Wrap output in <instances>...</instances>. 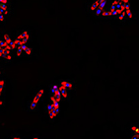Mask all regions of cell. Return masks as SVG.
Instances as JSON below:
<instances>
[{"mask_svg":"<svg viewBox=\"0 0 139 139\" xmlns=\"http://www.w3.org/2000/svg\"><path fill=\"white\" fill-rule=\"evenodd\" d=\"M59 104L60 101H58L57 99L51 95L50 97V102L47 105V113H48V116L50 119H54L57 116L58 113H59Z\"/></svg>","mask_w":139,"mask_h":139,"instance_id":"6da1fadb","label":"cell"},{"mask_svg":"<svg viewBox=\"0 0 139 139\" xmlns=\"http://www.w3.org/2000/svg\"><path fill=\"white\" fill-rule=\"evenodd\" d=\"M44 93H45V90H44V89H40V90H39V92L36 94V96L34 97L33 101L31 102L30 107H29V109H30L31 111L35 110L36 108H37V106L39 105V102L41 101V99H42V98H43V96H44Z\"/></svg>","mask_w":139,"mask_h":139,"instance_id":"7a4b0ae2","label":"cell"},{"mask_svg":"<svg viewBox=\"0 0 139 139\" xmlns=\"http://www.w3.org/2000/svg\"><path fill=\"white\" fill-rule=\"evenodd\" d=\"M59 85L62 86L63 88H65L67 91H70V90L73 88V84H72L70 81H67V80H62V81L60 82Z\"/></svg>","mask_w":139,"mask_h":139,"instance_id":"3957f363","label":"cell"},{"mask_svg":"<svg viewBox=\"0 0 139 139\" xmlns=\"http://www.w3.org/2000/svg\"><path fill=\"white\" fill-rule=\"evenodd\" d=\"M103 1H106V0H96L94 3H93L92 5H91V7H90V10L92 12H95L97 9H98V7L100 6V4L103 2Z\"/></svg>","mask_w":139,"mask_h":139,"instance_id":"277c9868","label":"cell"},{"mask_svg":"<svg viewBox=\"0 0 139 139\" xmlns=\"http://www.w3.org/2000/svg\"><path fill=\"white\" fill-rule=\"evenodd\" d=\"M124 12L126 13V16H127L128 19H131V18H133V14H132L131 9H130V4L125 5V10H124Z\"/></svg>","mask_w":139,"mask_h":139,"instance_id":"5b68a950","label":"cell"},{"mask_svg":"<svg viewBox=\"0 0 139 139\" xmlns=\"http://www.w3.org/2000/svg\"><path fill=\"white\" fill-rule=\"evenodd\" d=\"M16 39H18V40H21V41H22V40H24V39H28V40H29V39H30V35H29V33H28L27 31H24V32H22V33L18 36Z\"/></svg>","mask_w":139,"mask_h":139,"instance_id":"8992f818","label":"cell"},{"mask_svg":"<svg viewBox=\"0 0 139 139\" xmlns=\"http://www.w3.org/2000/svg\"><path fill=\"white\" fill-rule=\"evenodd\" d=\"M2 57L4 58L5 60H8V61H9V60H11V59H12L11 50H8V49L6 50V49H5V51H4V54H3V56H2Z\"/></svg>","mask_w":139,"mask_h":139,"instance_id":"52a82bcc","label":"cell"},{"mask_svg":"<svg viewBox=\"0 0 139 139\" xmlns=\"http://www.w3.org/2000/svg\"><path fill=\"white\" fill-rule=\"evenodd\" d=\"M116 19L117 20H119V21H123V20H125V19H127V16H126V13L123 11L121 12L117 17H116Z\"/></svg>","mask_w":139,"mask_h":139,"instance_id":"ba28073f","label":"cell"},{"mask_svg":"<svg viewBox=\"0 0 139 139\" xmlns=\"http://www.w3.org/2000/svg\"><path fill=\"white\" fill-rule=\"evenodd\" d=\"M3 38H4V40H3V41H4V42H5L7 45H11L12 43H13V41L11 40V38H10V37H9L8 35H4V37H3Z\"/></svg>","mask_w":139,"mask_h":139,"instance_id":"9c48e42d","label":"cell"},{"mask_svg":"<svg viewBox=\"0 0 139 139\" xmlns=\"http://www.w3.org/2000/svg\"><path fill=\"white\" fill-rule=\"evenodd\" d=\"M25 53L27 54V55H31L32 53H33V50H32V48H30V47H28L26 50H25Z\"/></svg>","mask_w":139,"mask_h":139,"instance_id":"30bf717a","label":"cell"},{"mask_svg":"<svg viewBox=\"0 0 139 139\" xmlns=\"http://www.w3.org/2000/svg\"><path fill=\"white\" fill-rule=\"evenodd\" d=\"M118 1H120L122 4H124V5H127V4H130V0H118Z\"/></svg>","mask_w":139,"mask_h":139,"instance_id":"8fae6325","label":"cell"},{"mask_svg":"<svg viewBox=\"0 0 139 139\" xmlns=\"http://www.w3.org/2000/svg\"><path fill=\"white\" fill-rule=\"evenodd\" d=\"M4 51H5L4 47L0 46V57H2V56H3V54H4Z\"/></svg>","mask_w":139,"mask_h":139,"instance_id":"7c38bea8","label":"cell"},{"mask_svg":"<svg viewBox=\"0 0 139 139\" xmlns=\"http://www.w3.org/2000/svg\"><path fill=\"white\" fill-rule=\"evenodd\" d=\"M0 86H5V81L0 79Z\"/></svg>","mask_w":139,"mask_h":139,"instance_id":"4fadbf2b","label":"cell"},{"mask_svg":"<svg viewBox=\"0 0 139 139\" xmlns=\"http://www.w3.org/2000/svg\"><path fill=\"white\" fill-rule=\"evenodd\" d=\"M4 21V15L3 14H0V22Z\"/></svg>","mask_w":139,"mask_h":139,"instance_id":"5bb4252c","label":"cell"},{"mask_svg":"<svg viewBox=\"0 0 139 139\" xmlns=\"http://www.w3.org/2000/svg\"><path fill=\"white\" fill-rule=\"evenodd\" d=\"M0 3H3V4H6V5H7L8 1H7V0H0Z\"/></svg>","mask_w":139,"mask_h":139,"instance_id":"9a60e30c","label":"cell"},{"mask_svg":"<svg viewBox=\"0 0 139 139\" xmlns=\"http://www.w3.org/2000/svg\"><path fill=\"white\" fill-rule=\"evenodd\" d=\"M0 75H1V72H0Z\"/></svg>","mask_w":139,"mask_h":139,"instance_id":"2e32d148","label":"cell"}]
</instances>
